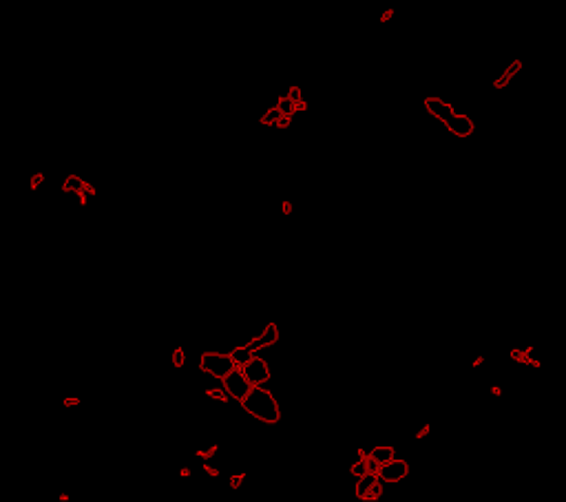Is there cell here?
<instances>
[{
    "instance_id": "1",
    "label": "cell",
    "mask_w": 566,
    "mask_h": 502,
    "mask_svg": "<svg viewBox=\"0 0 566 502\" xmlns=\"http://www.w3.org/2000/svg\"><path fill=\"white\" fill-rule=\"evenodd\" d=\"M241 407L250 416H254L257 420L266 422V425H275V422L281 420L279 403L275 401V396H272L263 385H252V390L248 392V396L241 401Z\"/></svg>"
},
{
    "instance_id": "2",
    "label": "cell",
    "mask_w": 566,
    "mask_h": 502,
    "mask_svg": "<svg viewBox=\"0 0 566 502\" xmlns=\"http://www.w3.org/2000/svg\"><path fill=\"white\" fill-rule=\"evenodd\" d=\"M237 367L235 359L230 354H219V352H204L202 359H199V370L210 374V376H215L221 380L223 376H228L230 372H233Z\"/></svg>"
},
{
    "instance_id": "3",
    "label": "cell",
    "mask_w": 566,
    "mask_h": 502,
    "mask_svg": "<svg viewBox=\"0 0 566 502\" xmlns=\"http://www.w3.org/2000/svg\"><path fill=\"white\" fill-rule=\"evenodd\" d=\"M221 385H223V390L230 394V398H235V401H239V403L248 396V392L252 390V383L248 380V376H246V372H243L241 365H237L235 370L228 374V376H223Z\"/></svg>"
},
{
    "instance_id": "4",
    "label": "cell",
    "mask_w": 566,
    "mask_h": 502,
    "mask_svg": "<svg viewBox=\"0 0 566 502\" xmlns=\"http://www.w3.org/2000/svg\"><path fill=\"white\" fill-rule=\"evenodd\" d=\"M241 367H243V372H246V376L252 385H266L268 380H270V367H268V363L261 359V356H252V359Z\"/></svg>"
},
{
    "instance_id": "5",
    "label": "cell",
    "mask_w": 566,
    "mask_h": 502,
    "mask_svg": "<svg viewBox=\"0 0 566 502\" xmlns=\"http://www.w3.org/2000/svg\"><path fill=\"white\" fill-rule=\"evenodd\" d=\"M407 474H409V465H407L405 460H389L381 467L379 476L383 482H400L403 478H407Z\"/></svg>"
},
{
    "instance_id": "6",
    "label": "cell",
    "mask_w": 566,
    "mask_h": 502,
    "mask_svg": "<svg viewBox=\"0 0 566 502\" xmlns=\"http://www.w3.org/2000/svg\"><path fill=\"white\" fill-rule=\"evenodd\" d=\"M277 341H279V328H277V323H268V325H266V330L261 332V334H259L257 338L248 341L246 345L250 347L252 352H257V350H263V347L275 345Z\"/></svg>"
},
{
    "instance_id": "7",
    "label": "cell",
    "mask_w": 566,
    "mask_h": 502,
    "mask_svg": "<svg viewBox=\"0 0 566 502\" xmlns=\"http://www.w3.org/2000/svg\"><path fill=\"white\" fill-rule=\"evenodd\" d=\"M445 126L454 133V135H458V137H467V135H471V133H473V122L467 115H456V113H454V115L445 122Z\"/></svg>"
},
{
    "instance_id": "8",
    "label": "cell",
    "mask_w": 566,
    "mask_h": 502,
    "mask_svg": "<svg viewBox=\"0 0 566 502\" xmlns=\"http://www.w3.org/2000/svg\"><path fill=\"white\" fill-rule=\"evenodd\" d=\"M425 108H427V111H429L434 118L442 120V122H447V120L454 115V108H451V104L442 102L440 98H427V100H425Z\"/></svg>"
},
{
    "instance_id": "9",
    "label": "cell",
    "mask_w": 566,
    "mask_h": 502,
    "mask_svg": "<svg viewBox=\"0 0 566 502\" xmlns=\"http://www.w3.org/2000/svg\"><path fill=\"white\" fill-rule=\"evenodd\" d=\"M379 480H381V476H379V474H372V471H369V474H365V476H361V478H358V482H356V487H354L356 498H358V500H363V498H365V493H367L369 489H372Z\"/></svg>"
},
{
    "instance_id": "10",
    "label": "cell",
    "mask_w": 566,
    "mask_h": 502,
    "mask_svg": "<svg viewBox=\"0 0 566 502\" xmlns=\"http://www.w3.org/2000/svg\"><path fill=\"white\" fill-rule=\"evenodd\" d=\"M230 356H233L235 359V363L237 365H246L248 361L252 359L254 356V352L248 345H239V347H235V350H230Z\"/></svg>"
},
{
    "instance_id": "11",
    "label": "cell",
    "mask_w": 566,
    "mask_h": 502,
    "mask_svg": "<svg viewBox=\"0 0 566 502\" xmlns=\"http://www.w3.org/2000/svg\"><path fill=\"white\" fill-rule=\"evenodd\" d=\"M84 184H87V181H82L80 177H76V175H69V177L64 179V184H62V190H64V192H73V195H78V192H82Z\"/></svg>"
},
{
    "instance_id": "12",
    "label": "cell",
    "mask_w": 566,
    "mask_h": 502,
    "mask_svg": "<svg viewBox=\"0 0 566 502\" xmlns=\"http://www.w3.org/2000/svg\"><path fill=\"white\" fill-rule=\"evenodd\" d=\"M394 447H387V445H383V447H374L372 449V456L376 458V460H379L381 465H385V462H389V460H394Z\"/></svg>"
},
{
    "instance_id": "13",
    "label": "cell",
    "mask_w": 566,
    "mask_h": 502,
    "mask_svg": "<svg viewBox=\"0 0 566 502\" xmlns=\"http://www.w3.org/2000/svg\"><path fill=\"white\" fill-rule=\"evenodd\" d=\"M206 396L208 398H215V401H219V403H228V398H230V394L226 390H223V385L221 387H210V390H206Z\"/></svg>"
},
{
    "instance_id": "14",
    "label": "cell",
    "mask_w": 566,
    "mask_h": 502,
    "mask_svg": "<svg viewBox=\"0 0 566 502\" xmlns=\"http://www.w3.org/2000/svg\"><path fill=\"white\" fill-rule=\"evenodd\" d=\"M277 106L281 108L283 115H294V111H296V102H292L290 95H285V98H279V104H277Z\"/></svg>"
},
{
    "instance_id": "15",
    "label": "cell",
    "mask_w": 566,
    "mask_h": 502,
    "mask_svg": "<svg viewBox=\"0 0 566 502\" xmlns=\"http://www.w3.org/2000/svg\"><path fill=\"white\" fill-rule=\"evenodd\" d=\"M350 474L354 476V478H361V476H365V474H369V469H367V458H365V460H361V458H358V460L350 467Z\"/></svg>"
},
{
    "instance_id": "16",
    "label": "cell",
    "mask_w": 566,
    "mask_h": 502,
    "mask_svg": "<svg viewBox=\"0 0 566 502\" xmlns=\"http://www.w3.org/2000/svg\"><path fill=\"white\" fill-rule=\"evenodd\" d=\"M281 115H283V113H281V108L275 106L272 111H268L266 115L261 118V124H272V126H275V124L279 122V118H281Z\"/></svg>"
},
{
    "instance_id": "17",
    "label": "cell",
    "mask_w": 566,
    "mask_h": 502,
    "mask_svg": "<svg viewBox=\"0 0 566 502\" xmlns=\"http://www.w3.org/2000/svg\"><path fill=\"white\" fill-rule=\"evenodd\" d=\"M381 495H383V485H381V482H376V485H374L372 489H369L367 493H365V498H363V500H365V502H374V500H379Z\"/></svg>"
},
{
    "instance_id": "18",
    "label": "cell",
    "mask_w": 566,
    "mask_h": 502,
    "mask_svg": "<svg viewBox=\"0 0 566 502\" xmlns=\"http://www.w3.org/2000/svg\"><path fill=\"white\" fill-rule=\"evenodd\" d=\"M511 359L518 361V363H524V365H529V352L526 350H511Z\"/></svg>"
},
{
    "instance_id": "19",
    "label": "cell",
    "mask_w": 566,
    "mask_h": 502,
    "mask_svg": "<svg viewBox=\"0 0 566 502\" xmlns=\"http://www.w3.org/2000/svg\"><path fill=\"white\" fill-rule=\"evenodd\" d=\"M184 363H186V352L181 347H177V350H173V365L175 367H184Z\"/></svg>"
},
{
    "instance_id": "20",
    "label": "cell",
    "mask_w": 566,
    "mask_h": 502,
    "mask_svg": "<svg viewBox=\"0 0 566 502\" xmlns=\"http://www.w3.org/2000/svg\"><path fill=\"white\" fill-rule=\"evenodd\" d=\"M217 449H219L217 445H212V447H206V449H197V456H199V458H204V460H208L210 456H215V453H217Z\"/></svg>"
},
{
    "instance_id": "21",
    "label": "cell",
    "mask_w": 566,
    "mask_h": 502,
    "mask_svg": "<svg viewBox=\"0 0 566 502\" xmlns=\"http://www.w3.org/2000/svg\"><path fill=\"white\" fill-rule=\"evenodd\" d=\"M381 467H383V465H381L379 460H376V458L372 456V453H369V456H367V469L372 471V474H379Z\"/></svg>"
},
{
    "instance_id": "22",
    "label": "cell",
    "mask_w": 566,
    "mask_h": 502,
    "mask_svg": "<svg viewBox=\"0 0 566 502\" xmlns=\"http://www.w3.org/2000/svg\"><path fill=\"white\" fill-rule=\"evenodd\" d=\"M42 181H45V175H42V173H35L33 177H31V181H29V186H31V190L40 188V186H42Z\"/></svg>"
},
{
    "instance_id": "23",
    "label": "cell",
    "mask_w": 566,
    "mask_h": 502,
    "mask_svg": "<svg viewBox=\"0 0 566 502\" xmlns=\"http://www.w3.org/2000/svg\"><path fill=\"white\" fill-rule=\"evenodd\" d=\"M243 478H246V474H235L233 478H230V489H239L241 482H243Z\"/></svg>"
},
{
    "instance_id": "24",
    "label": "cell",
    "mask_w": 566,
    "mask_h": 502,
    "mask_svg": "<svg viewBox=\"0 0 566 502\" xmlns=\"http://www.w3.org/2000/svg\"><path fill=\"white\" fill-rule=\"evenodd\" d=\"M62 405H64V407H78V405H80V398H76V396H66L64 401H62Z\"/></svg>"
},
{
    "instance_id": "25",
    "label": "cell",
    "mask_w": 566,
    "mask_h": 502,
    "mask_svg": "<svg viewBox=\"0 0 566 502\" xmlns=\"http://www.w3.org/2000/svg\"><path fill=\"white\" fill-rule=\"evenodd\" d=\"M290 122H292V115H281V118H279V122H277L275 126H279V129H288Z\"/></svg>"
},
{
    "instance_id": "26",
    "label": "cell",
    "mask_w": 566,
    "mask_h": 502,
    "mask_svg": "<svg viewBox=\"0 0 566 502\" xmlns=\"http://www.w3.org/2000/svg\"><path fill=\"white\" fill-rule=\"evenodd\" d=\"M288 95H290L292 102H301V91H299V87H292Z\"/></svg>"
},
{
    "instance_id": "27",
    "label": "cell",
    "mask_w": 566,
    "mask_h": 502,
    "mask_svg": "<svg viewBox=\"0 0 566 502\" xmlns=\"http://www.w3.org/2000/svg\"><path fill=\"white\" fill-rule=\"evenodd\" d=\"M429 429H431L429 425H423V427H421V429H418V432H416V440H423V438H425V436H427V434H429Z\"/></svg>"
},
{
    "instance_id": "28",
    "label": "cell",
    "mask_w": 566,
    "mask_h": 502,
    "mask_svg": "<svg viewBox=\"0 0 566 502\" xmlns=\"http://www.w3.org/2000/svg\"><path fill=\"white\" fill-rule=\"evenodd\" d=\"M204 471H206V474H208L210 478H217V476H219V469H217V467H210L208 462L204 465Z\"/></svg>"
},
{
    "instance_id": "29",
    "label": "cell",
    "mask_w": 566,
    "mask_h": 502,
    "mask_svg": "<svg viewBox=\"0 0 566 502\" xmlns=\"http://www.w3.org/2000/svg\"><path fill=\"white\" fill-rule=\"evenodd\" d=\"M281 210H283V215H292V202L285 199V202L281 204Z\"/></svg>"
},
{
    "instance_id": "30",
    "label": "cell",
    "mask_w": 566,
    "mask_h": 502,
    "mask_svg": "<svg viewBox=\"0 0 566 502\" xmlns=\"http://www.w3.org/2000/svg\"><path fill=\"white\" fill-rule=\"evenodd\" d=\"M392 16H394V9H387V11H383V16H381V22H387V20H392Z\"/></svg>"
},
{
    "instance_id": "31",
    "label": "cell",
    "mask_w": 566,
    "mask_h": 502,
    "mask_svg": "<svg viewBox=\"0 0 566 502\" xmlns=\"http://www.w3.org/2000/svg\"><path fill=\"white\" fill-rule=\"evenodd\" d=\"M82 190L87 192L89 197H95V192H97V190H95V188H93V186H91V184H84V188H82Z\"/></svg>"
},
{
    "instance_id": "32",
    "label": "cell",
    "mask_w": 566,
    "mask_h": 502,
    "mask_svg": "<svg viewBox=\"0 0 566 502\" xmlns=\"http://www.w3.org/2000/svg\"><path fill=\"white\" fill-rule=\"evenodd\" d=\"M509 78H511V75H504V78H500V80H498V82H496V87H498V89H502V87H504V84H507V82H509Z\"/></svg>"
},
{
    "instance_id": "33",
    "label": "cell",
    "mask_w": 566,
    "mask_h": 502,
    "mask_svg": "<svg viewBox=\"0 0 566 502\" xmlns=\"http://www.w3.org/2000/svg\"><path fill=\"white\" fill-rule=\"evenodd\" d=\"M179 476H181V478H191V467H181Z\"/></svg>"
},
{
    "instance_id": "34",
    "label": "cell",
    "mask_w": 566,
    "mask_h": 502,
    "mask_svg": "<svg viewBox=\"0 0 566 502\" xmlns=\"http://www.w3.org/2000/svg\"><path fill=\"white\" fill-rule=\"evenodd\" d=\"M491 394H494V396H500V394H502V387H498V385H491Z\"/></svg>"
},
{
    "instance_id": "35",
    "label": "cell",
    "mask_w": 566,
    "mask_h": 502,
    "mask_svg": "<svg viewBox=\"0 0 566 502\" xmlns=\"http://www.w3.org/2000/svg\"><path fill=\"white\" fill-rule=\"evenodd\" d=\"M482 363H484V356H478V359H473V363H471V365H473V367H480V365H482Z\"/></svg>"
},
{
    "instance_id": "36",
    "label": "cell",
    "mask_w": 566,
    "mask_h": 502,
    "mask_svg": "<svg viewBox=\"0 0 566 502\" xmlns=\"http://www.w3.org/2000/svg\"><path fill=\"white\" fill-rule=\"evenodd\" d=\"M367 456H369V453L365 451V449H358V458H361V460H365V458H367Z\"/></svg>"
},
{
    "instance_id": "37",
    "label": "cell",
    "mask_w": 566,
    "mask_h": 502,
    "mask_svg": "<svg viewBox=\"0 0 566 502\" xmlns=\"http://www.w3.org/2000/svg\"><path fill=\"white\" fill-rule=\"evenodd\" d=\"M60 502H69V493H62V495H60Z\"/></svg>"
}]
</instances>
